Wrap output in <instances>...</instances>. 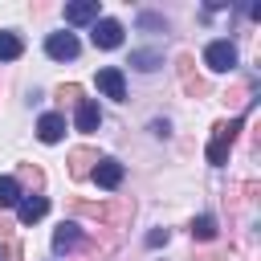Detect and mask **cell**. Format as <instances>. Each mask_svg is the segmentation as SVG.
<instances>
[{"label": "cell", "mask_w": 261, "mask_h": 261, "mask_svg": "<svg viewBox=\"0 0 261 261\" xmlns=\"http://www.w3.org/2000/svg\"><path fill=\"white\" fill-rule=\"evenodd\" d=\"M130 65L143 69V73H151V69L163 65V53H159V49H135V53H130Z\"/></svg>", "instance_id": "obj_15"}, {"label": "cell", "mask_w": 261, "mask_h": 261, "mask_svg": "<svg viewBox=\"0 0 261 261\" xmlns=\"http://www.w3.org/2000/svg\"><path fill=\"white\" fill-rule=\"evenodd\" d=\"M94 179H98V188H118L122 184V163L118 159H98V167H94Z\"/></svg>", "instance_id": "obj_12"}, {"label": "cell", "mask_w": 261, "mask_h": 261, "mask_svg": "<svg viewBox=\"0 0 261 261\" xmlns=\"http://www.w3.org/2000/svg\"><path fill=\"white\" fill-rule=\"evenodd\" d=\"M4 261H20V245H16V241L4 245Z\"/></svg>", "instance_id": "obj_24"}, {"label": "cell", "mask_w": 261, "mask_h": 261, "mask_svg": "<svg viewBox=\"0 0 261 261\" xmlns=\"http://www.w3.org/2000/svg\"><path fill=\"white\" fill-rule=\"evenodd\" d=\"M94 167H98V151H90V147H77V151H69V175H73V179H86V175H94Z\"/></svg>", "instance_id": "obj_10"}, {"label": "cell", "mask_w": 261, "mask_h": 261, "mask_svg": "<svg viewBox=\"0 0 261 261\" xmlns=\"http://www.w3.org/2000/svg\"><path fill=\"white\" fill-rule=\"evenodd\" d=\"M192 237L196 241H216V220L212 216H196L192 220Z\"/></svg>", "instance_id": "obj_18"}, {"label": "cell", "mask_w": 261, "mask_h": 261, "mask_svg": "<svg viewBox=\"0 0 261 261\" xmlns=\"http://www.w3.org/2000/svg\"><path fill=\"white\" fill-rule=\"evenodd\" d=\"M65 208L73 216H90L106 228H122L130 216H135V200H86V196H69Z\"/></svg>", "instance_id": "obj_1"}, {"label": "cell", "mask_w": 261, "mask_h": 261, "mask_svg": "<svg viewBox=\"0 0 261 261\" xmlns=\"http://www.w3.org/2000/svg\"><path fill=\"white\" fill-rule=\"evenodd\" d=\"M61 135H65V114L49 110V114L37 118V139L41 143H61Z\"/></svg>", "instance_id": "obj_8"}, {"label": "cell", "mask_w": 261, "mask_h": 261, "mask_svg": "<svg viewBox=\"0 0 261 261\" xmlns=\"http://www.w3.org/2000/svg\"><path fill=\"white\" fill-rule=\"evenodd\" d=\"M90 20H98V0L65 4V24H90Z\"/></svg>", "instance_id": "obj_14"}, {"label": "cell", "mask_w": 261, "mask_h": 261, "mask_svg": "<svg viewBox=\"0 0 261 261\" xmlns=\"http://www.w3.org/2000/svg\"><path fill=\"white\" fill-rule=\"evenodd\" d=\"M175 69H179V86L192 94V98H208L212 90H208V82L196 73V61H192V53H179L175 57Z\"/></svg>", "instance_id": "obj_3"}, {"label": "cell", "mask_w": 261, "mask_h": 261, "mask_svg": "<svg viewBox=\"0 0 261 261\" xmlns=\"http://www.w3.org/2000/svg\"><path fill=\"white\" fill-rule=\"evenodd\" d=\"M45 53H49L53 61H73V57L82 53V45H77V37H73V33H49Z\"/></svg>", "instance_id": "obj_5"}, {"label": "cell", "mask_w": 261, "mask_h": 261, "mask_svg": "<svg viewBox=\"0 0 261 261\" xmlns=\"http://www.w3.org/2000/svg\"><path fill=\"white\" fill-rule=\"evenodd\" d=\"M245 94H249V90H245V86H237L232 94H224V102H232V106H241V102H245Z\"/></svg>", "instance_id": "obj_23"}, {"label": "cell", "mask_w": 261, "mask_h": 261, "mask_svg": "<svg viewBox=\"0 0 261 261\" xmlns=\"http://www.w3.org/2000/svg\"><path fill=\"white\" fill-rule=\"evenodd\" d=\"M139 29H151V33H167V20H163V16H155V12H143V16H139Z\"/></svg>", "instance_id": "obj_20"}, {"label": "cell", "mask_w": 261, "mask_h": 261, "mask_svg": "<svg viewBox=\"0 0 261 261\" xmlns=\"http://www.w3.org/2000/svg\"><path fill=\"white\" fill-rule=\"evenodd\" d=\"M77 245H82V228H77L73 220H65V224L53 228V253H69V249H77Z\"/></svg>", "instance_id": "obj_11"}, {"label": "cell", "mask_w": 261, "mask_h": 261, "mask_svg": "<svg viewBox=\"0 0 261 261\" xmlns=\"http://www.w3.org/2000/svg\"><path fill=\"white\" fill-rule=\"evenodd\" d=\"M167 241H171L167 228H151V232H147V249H159V245H167Z\"/></svg>", "instance_id": "obj_22"}, {"label": "cell", "mask_w": 261, "mask_h": 261, "mask_svg": "<svg viewBox=\"0 0 261 261\" xmlns=\"http://www.w3.org/2000/svg\"><path fill=\"white\" fill-rule=\"evenodd\" d=\"M98 90H102L106 98L122 102V98H126V77H122V69H118V65H102V69H98Z\"/></svg>", "instance_id": "obj_6"}, {"label": "cell", "mask_w": 261, "mask_h": 261, "mask_svg": "<svg viewBox=\"0 0 261 261\" xmlns=\"http://www.w3.org/2000/svg\"><path fill=\"white\" fill-rule=\"evenodd\" d=\"M45 212H49V200H45V196H24V200L16 204V216H20V224H37Z\"/></svg>", "instance_id": "obj_13"}, {"label": "cell", "mask_w": 261, "mask_h": 261, "mask_svg": "<svg viewBox=\"0 0 261 261\" xmlns=\"http://www.w3.org/2000/svg\"><path fill=\"white\" fill-rule=\"evenodd\" d=\"M20 179L33 184V188H41V184H45V171H41L37 163H20ZM20 179H16V184H20Z\"/></svg>", "instance_id": "obj_19"}, {"label": "cell", "mask_w": 261, "mask_h": 261, "mask_svg": "<svg viewBox=\"0 0 261 261\" xmlns=\"http://www.w3.org/2000/svg\"><path fill=\"white\" fill-rule=\"evenodd\" d=\"M204 65L216 69V73H228V69L237 65V45H232V41H212V45L204 49Z\"/></svg>", "instance_id": "obj_4"}, {"label": "cell", "mask_w": 261, "mask_h": 261, "mask_svg": "<svg viewBox=\"0 0 261 261\" xmlns=\"http://www.w3.org/2000/svg\"><path fill=\"white\" fill-rule=\"evenodd\" d=\"M94 45L98 49H118L122 45V24L118 20H110V16H102V20H94Z\"/></svg>", "instance_id": "obj_7"}, {"label": "cell", "mask_w": 261, "mask_h": 261, "mask_svg": "<svg viewBox=\"0 0 261 261\" xmlns=\"http://www.w3.org/2000/svg\"><path fill=\"white\" fill-rule=\"evenodd\" d=\"M57 98H61L65 106H77V102H82V86H73V82H69V86H57Z\"/></svg>", "instance_id": "obj_21"}, {"label": "cell", "mask_w": 261, "mask_h": 261, "mask_svg": "<svg viewBox=\"0 0 261 261\" xmlns=\"http://www.w3.org/2000/svg\"><path fill=\"white\" fill-rule=\"evenodd\" d=\"M241 126H245V118H220V122L212 126V139H208V163H216V167L228 163V151H232Z\"/></svg>", "instance_id": "obj_2"}, {"label": "cell", "mask_w": 261, "mask_h": 261, "mask_svg": "<svg viewBox=\"0 0 261 261\" xmlns=\"http://www.w3.org/2000/svg\"><path fill=\"white\" fill-rule=\"evenodd\" d=\"M8 232H12V224H8L4 216H0V237H8ZM8 241H12V237H8Z\"/></svg>", "instance_id": "obj_25"}, {"label": "cell", "mask_w": 261, "mask_h": 261, "mask_svg": "<svg viewBox=\"0 0 261 261\" xmlns=\"http://www.w3.org/2000/svg\"><path fill=\"white\" fill-rule=\"evenodd\" d=\"M12 204H20V184L12 175H0V208H12Z\"/></svg>", "instance_id": "obj_17"}, {"label": "cell", "mask_w": 261, "mask_h": 261, "mask_svg": "<svg viewBox=\"0 0 261 261\" xmlns=\"http://www.w3.org/2000/svg\"><path fill=\"white\" fill-rule=\"evenodd\" d=\"M73 122H77V130H98V122H102V110H98V102L94 98H82L77 106H73Z\"/></svg>", "instance_id": "obj_9"}, {"label": "cell", "mask_w": 261, "mask_h": 261, "mask_svg": "<svg viewBox=\"0 0 261 261\" xmlns=\"http://www.w3.org/2000/svg\"><path fill=\"white\" fill-rule=\"evenodd\" d=\"M24 53V41L16 33H0V61H16Z\"/></svg>", "instance_id": "obj_16"}]
</instances>
